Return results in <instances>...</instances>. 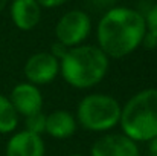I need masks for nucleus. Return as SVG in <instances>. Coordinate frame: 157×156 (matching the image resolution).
I'll use <instances>...</instances> for the list:
<instances>
[{
    "instance_id": "1",
    "label": "nucleus",
    "mask_w": 157,
    "mask_h": 156,
    "mask_svg": "<svg viewBox=\"0 0 157 156\" xmlns=\"http://www.w3.org/2000/svg\"><path fill=\"white\" fill-rule=\"evenodd\" d=\"M147 26L142 12L128 6H114L98 22L96 46L110 60H121L142 46Z\"/></svg>"
},
{
    "instance_id": "2",
    "label": "nucleus",
    "mask_w": 157,
    "mask_h": 156,
    "mask_svg": "<svg viewBox=\"0 0 157 156\" xmlns=\"http://www.w3.org/2000/svg\"><path fill=\"white\" fill-rule=\"evenodd\" d=\"M110 69V58L96 45L70 48L59 60V75L73 89L87 90L102 83Z\"/></svg>"
},
{
    "instance_id": "3",
    "label": "nucleus",
    "mask_w": 157,
    "mask_h": 156,
    "mask_svg": "<svg viewBox=\"0 0 157 156\" xmlns=\"http://www.w3.org/2000/svg\"><path fill=\"white\" fill-rule=\"evenodd\" d=\"M121 133L134 142H148L157 136V89L136 92L121 109Z\"/></svg>"
},
{
    "instance_id": "4",
    "label": "nucleus",
    "mask_w": 157,
    "mask_h": 156,
    "mask_svg": "<svg viewBox=\"0 0 157 156\" xmlns=\"http://www.w3.org/2000/svg\"><path fill=\"white\" fill-rule=\"evenodd\" d=\"M121 109L122 104L113 95L93 92L81 98L76 106L75 118L84 130L104 135L119 126Z\"/></svg>"
},
{
    "instance_id": "5",
    "label": "nucleus",
    "mask_w": 157,
    "mask_h": 156,
    "mask_svg": "<svg viewBox=\"0 0 157 156\" xmlns=\"http://www.w3.org/2000/svg\"><path fill=\"white\" fill-rule=\"evenodd\" d=\"M92 32V18L81 9H70L64 12L55 25V38L66 48H76L84 45Z\"/></svg>"
},
{
    "instance_id": "6",
    "label": "nucleus",
    "mask_w": 157,
    "mask_h": 156,
    "mask_svg": "<svg viewBox=\"0 0 157 156\" xmlns=\"http://www.w3.org/2000/svg\"><path fill=\"white\" fill-rule=\"evenodd\" d=\"M23 72L28 83L41 87L51 84L59 75V61L51 52H35L26 60Z\"/></svg>"
},
{
    "instance_id": "7",
    "label": "nucleus",
    "mask_w": 157,
    "mask_h": 156,
    "mask_svg": "<svg viewBox=\"0 0 157 156\" xmlns=\"http://www.w3.org/2000/svg\"><path fill=\"white\" fill-rule=\"evenodd\" d=\"M90 156H140L139 144L124 133L108 132L101 135L90 147Z\"/></svg>"
},
{
    "instance_id": "8",
    "label": "nucleus",
    "mask_w": 157,
    "mask_h": 156,
    "mask_svg": "<svg viewBox=\"0 0 157 156\" xmlns=\"http://www.w3.org/2000/svg\"><path fill=\"white\" fill-rule=\"evenodd\" d=\"M8 98H9L11 104L14 106L15 112L18 113V116L26 118L34 113L43 112L44 97H43L40 87H37L28 81L15 84Z\"/></svg>"
},
{
    "instance_id": "9",
    "label": "nucleus",
    "mask_w": 157,
    "mask_h": 156,
    "mask_svg": "<svg viewBox=\"0 0 157 156\" xmlns=\"http://www.w3.org/2000/svg\"><path fill=\"white\" fill-rule=\"evenodd\" d=\"M5 156H46L44 138L25 129L14 132L6 142Z\"/></svg>"
},
{
    "instance_id": "10",
    "label": "nucleus",
    "mask_w": 157,
    "mask_h": 156,
    "mask_svg": "<svg viewBox=\"0 0 157 156\" xmlns=\"http://www.w3.org/2000/svg\"><path fill=\"white\" fill-rule=\"evenodd\" d=\"M41 6L35 0H12L9 14L14 26L20 31H32L41 20Z\"/></svg>"
},
{
    "instance_id": "11",
    "label": "nucleus",
    "mask_w": 157,
    "mask_h": 156,
    "mask_svg": "<svg viewBox=\"0 0 157 156\" xmlns=\"http://www.w3.org/2000/svg\"><path fill=\"white\" fill-rule=\"evenodd\" d=\"M78 122L72 112L56 109L46 115V135L53 139H69L76 133Z\"/></svg>"
},
{
    "instance_id": "12",
    "label": "nucleus",
    "mask_w": 157,
    "mask_h": 156,
    "mask_svg": "<svg viewBox=\"0 0 157 156\" xmlns=\"http://www.w3.org/2000/svg\"><path fill=\"white\" fill-rule=\"evenodd\" d=\"M18 121L20 116L11 104L9 98L0 94V135L14 133L18 127Z\"/></svg>"
},
{
    "instance_id": "13",
    "label": "nucleus",
    "mask_w": 157,
    "mask_h": 156,
    "mask_svg": "<svg viewBox=\"0 0 157 156\" xmlns=\"http://www.w3.org/2000/svg\"><path fill=\"white\" fill-rule=\"evenodd\" d=\"M25 130L43 136L46 132V113L38 112L31 116H26L25 118Z\"/></svg>"
},
{
    "instance_id": "14",
    "label": "nucleus",
    "mask_w": 157,
    "mask_h": 156,
    "mask_svg": "<svg viewBox=\"0 0 157 156\" xmlns=\"http://www.w3.org/2000/svg\"><path fill=\"white\" fill-rule=\"evenodd\" d=\"M145 17V26H147V32L157 37V3L150 8V11L144 15Z\"/></svg>"
},
{
    "instance_id": "15",
    "label": "nucleus",
    "mask_w": 157,
    "mask_h": 156,
    "mask_svg": "<svg viewBox=\"0 0 157 156\" xmlns=\"http://www.w3.org/2000/svg\"><path fill=\"white\" fill-rule=\"evenodd\" d=\"M67 51H69V48H66L64 45H61V43H58V42H55V43H52V46H51V54H52L53 57L59 61L66 54H67Z\"/></svg>"
},
{
    "instance_id": "16",
    "label": "nucleus",
    "mask_w": 157,
    "mask_h": 156,
    "mask_svg": "<svg viewBox=\"0 0 157 156\" xmlns=\"http://www.w3.org/2000/svg\"><path fill=\"white\" fill-rule=\"evenodd\" d=\"M40 6H41V9L44 8V9H52V8H58V6H61V5H64L66 2H69V0H35Z\"/></svg>"
},
{
    "instance_id": "17",
    "label": "nucleus",
    "mask_w": 157,
    "mask_h": 156,
    "mask_svg": "<svg viewBox=\"0 0 157 156\" xmlns=\"http://www.w3.org/2000/svg\"><path fill=\"white\" fill-rule=\"evenodd\" d=\"M142 46L145 48V49H154L157 48V37L154 35H151V34H145V37H144V40H142Z\"/></svg>"
},
{
    "instance_id": "18",
    "label": "nucleus",
    "mask_w": 157,
    "mask_h": 156,
    "mask_svg": "<svg viewBox=\"0 0 157 156\" xmlns=\"http://www.w3.org/2000/svg\"><path fill=\"white\" fill-rule=\"evenodd\" d=\"M147 153L148 156H157V136L147 142Z\"/></svg>"
},
{
    "instance_id": "19",
    "label": "nucleus",
    "mask_w": 157,
    "mask_h": 156,
    "mask_svg": "<svg viewBox=\"0 0 157 156\" xmlns=\"http://www.w3.org/2000/svg\"><path fill=\"white\" fill-rule=\"evenodd\" d=\"M6 5H8V0H0V12L6 8Z\"/></svg>"
},
{
    "instance_id": "20",
    "label": "nucleus",
    "mask_w": 157,
    "mask_h": 156,
    "mask_svg": "<svg viewBox=\"0 0 157 156\" xmlns=\"http://www.w3.org/2000/svg\"><path fill=\"white\" fill-rule=\"evenodd\" d=\"M67 156H84V155H79V153H72V155H67Z\"/></svg>"
}]
</instances>
